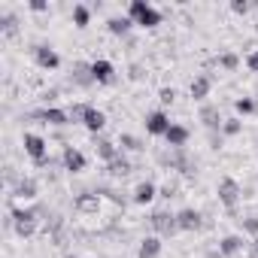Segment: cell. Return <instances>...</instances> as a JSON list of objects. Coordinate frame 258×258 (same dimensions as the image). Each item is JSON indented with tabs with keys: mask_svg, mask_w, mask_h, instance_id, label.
I'll return each mask as SVG.
<instances>
[{
	"mask_svg": "<svg viewBox=\"0 0 258 258\" xmlns=\"http://www.w3.org/2000/svg\"><path fill=\"white\" fill-rule=\"evenodd\" d=\"M127 19L140 28H158L161 25V13L155 7H149L146 0H131V7H127Z\"/></svg>",
	"mask_w": 258,
	"mask_h": 258,
	"instance_id": "obj_1",
	"label": "cell"
},
{
	"mask_svg": "<svg viewBox=\"0 0 258 258\" xmlns=\"http://www.w3.org/2000/svg\"><path fill=\"white\" fill-rule=\"evenodd\" d=\"M43 210H19V207H13V225H16V234L19 237H34L37 234V216H40Z\"/></svg>",
	"mask_w": 258,
	"mask_h": 258,
	"instance_id": "obj_2",
	"label": "cell"
},
{
	"mask_svg": "<svg viewBox=\"0 0 258 258\" xmlns=\"http://www.w3.org/2000/svg\"><path fill=\"white\" fill-rule=\"evenodd\" d=\"M158 164L167 167V170H182V173H191V161L185 155V149H167V152H158Z\"/></svg>",
	"mask_w": 258,
	"mask_h": 258,
	"instance_id": "obj_3",
	"label": "cell"
},
{
	"mask_svg": "<svg viewBox=\"0 0 258 258\" xmlns=\"http://www.w3.org/2000/svg\"><path fill=\"white\" fill-rule=\"evenodd\" d=\"M22 143H25V152L34 158V164H37V167H46V164H49V158H46L49 143H46L40 134H25V140H22Z\"/></svg>",
	"mask_w": 258,
	"mask_h": 258,
	"instance_id": "obj_4",
	"label": "cell"
},
{
	"mask_svg": "<svg viewBox=\"0 0 258 258\" xmlns=\"http://www.w3.org/2000/svg\"><path fill=\"white\" fill-rule=\"evenodd\" d=\"M149 225L161 234V237H173L176 231H179V225H176V216L170 213V210H155L152 213V219H149Z\"/></svg>",
	"mask_w": 258,
	"mask_h": 258,
	"instance_id": "obj_5",
	"label": "cell"
},
{
	"mask_svg": "<svg viewBox=\"0 0 258 258\" xmlns=\"http://www.w3.org/2000/svg\"><path fill=\"white\" fill-rule=\"evenodd\" d=\"M240 195H243V191H240V185H237L234 179H222V182H219V201H222L228 210H234V207H237Z\"/></svg>",
	"mask_w": 258,
	"mask_h": 258,
	"instance_id": "obj_6",
	"label": "cell"
},
{
	"mask_svg": "<svg viewBox=\"0 0 258 258\" xmlns=\"http://www.w3.org/2000/svg\"><path fill=\"white\" fill-rule=\"evenodd\" d=\"M73 207H76V213L97 216V210H100V195H97V191H82V195L73 201Z\"/></svg>",
	"mask_w": 258,
	"mask_h": 258,
	"instance_id": "obj_7",
	"label": "cell"
},
{
	"mask_svg": "<svg viewBox=\"0 0 258 258\" xmlns=\"http://www.w3.org/2000/svg\"><path fill=\"white\" fill-rule=\"evenodd\" d=\"M201 219H204V216H201L198 210H191V207H185V210L176 213V225H179V231H201V228H204Z\"/></svg>",
	"mask_w": 258,
	"mask_h": 258,
	"instance_id": "obj_8",
	"label": "cell"
},
{
	"mask_svg": "<svg viewBox=\"0 0 258 258\" xmlns=\"http://www.w3.org/2000/svg\"><path fill=\"white\" fill-rule=\"evenodd\" d=\"M146 131L149 134H155V137H164L167 131H170V118H167V112H149L146 115Z\"/></svg>",
	"mask_w": 258,
	"mask_h": 258,
	"instance_id": "obj_9",
	"label": "cell"
},
{
	"mask_svg": "<svg viewBox=\"0 0 258 258\" xmlns=\"http://www.w3.org/2000/svg\"><path fill=\"white\" fill-rule=\"evenodd\" d=\"M34 118H40L43 124H55V127H61V124H73V121H70V112H64V109H55V106L34 112Z\"/></svg>",
	"mask_w": 258,
	"mask_h": 258,
	"instance_id": "obj_10",
	"label": "cell"
},
{
	"mask_svg": "<svg viewBox=\"0 0 258 258\" xmlns=\"http://www.w3.org/2000/svg\"><path fill=\"white\" fill-rule=\"evenodd\" d=\"M61 161H64V170H70V173H82L85 170V155L79 149H73V146H64Z\"/></svg>",
	"mask_w": 258,
	"mask_h": 258,
	"instance_id": "obj_11",
	"label": "cell"
},
{
	"mask_svg": "<svg viewBox=\"0 0 258 258\" xmlns=\"http://www.w3.org/2000/svg\"><path fill=\"white\" fill-rule=\"evenodd\" d=\"M34 58H37V64H40L43 70H55V67L61 64L58 52H55V49H49V46H34Z\"/></svg>",
	"mask_w": 258,
	"mask_h": 258,
	"instance_id": "obj_12",
	"label": "cell"
},
{
	"mask_svg": "<svg viewBox=\"0 0 258 258\" xmlns=\"http://www.w3.org/2000/svg\"><path fill=\"white\" fill-rule=\"evenodd\" d=\"M243 249H246V240H243L240 234H228V237H222V240H219V252H222L225 258L240 255Z\"/></svg>",
	"mask_w": 258,
	"mask_h": 258,
	"instance_id": "obj_13",
	"label": "cell"
},
{
	"mask_svg": "<svg viewBox=\"0 0 258 258\" xmlns=\"http://www.w3.org/2000/svg\"><path fill=\"white\" fill-rule=\"evenodd\" d=\"M188 127H182V124H170V131L164 134V140H167V146H173V149H185V143H188Z\"/></svg>",
	"mask_w": 258,
	"mask_h": 258,
	"instance_id": "obj_14",
	"label": "cell"
},
{
	"mask_svg": "<svg viewBox=\"0 0 258 258\" xmlns=\"http://www.w3.org/2000/svg\"><path fill=\"white\" fill-rule=\"evenodd\" d=\"M91 76H94V82H100V85H109L112 79H115V70H112V64L109 61H94L91 64Z\"/></svg>",
	"mask_w": 258,
	"mask_h": 258,
	"instance_id": "obj_15",
	"label": "cell"
},
{
	"mask_svg": "<svg viewBox=\"0 0 258 258\" xmlns=\"http://www.w3.org/2000/svg\"><path fill=\"white\" fill-rule=\"evenodd\" d=\"M155 195H158V188H155V182H149V179H143L137 188H134V204H140V207H146V204H152L155 201Z\"/></svg>",
	"mask_w": 258,
	"mask_h": 258,
	"instance_id": "obj_16",
	"label": "cell"
},
{
	"mask_svg": "<svg viewBox=\"0 0 258 258\" xmlns=\"http://www.w3.org/2000/svg\"><path fill=\"white\" fill-rule=\"evenodd\" d=\"M201 121L210 127V131H219V127L225 124V118H222V112H219V106H201Z\"/></svg>",
	"mask_w": 258,
	"mask_h": 258,
	"instance_id": "obj_17",
	"label": "cell"
},
{
	"mask_svg": "<svg viewBox=\"0 0 258 258\" xmlns=\"http://www.w3.org/2000/svg\"><path fill=\"white\" fill-rule=\"evenodd\" d=\"M94 152H97V158H100V161H106V164L118 158V146H115L112 140H103V137H100V140H94Z\"/></svg>",
	"mask_w": 258,
	"mask_h": 258,
	"instance_id": "obj_18",
	"label": "cell"
},
{
	"mask_svg": "<svg viewBox=\"0 0 258 258\" xmlns=\"http://www.w3.org/2000/svg\"><path fill=\"white\" fill-rule=\"evenodd\" d=\"M210 88H213V79L204 73V76H195V79H191V88H188V91H191L195 100H204V97L210 94Z\"/></svg>",
	"mask_w": 258,
	"mask_h": 258,
	"instance_id": "obj_19",
	"label": "cell"
},
{
	"mask_svg": "<svg viewBox=\"0 0 258 258\" xmlns=\"http://www.w3.org/2000/svg\"><path fill=\"white\" fill-rule=\"evenodd\" d=\"M37 191H40V188H37V179H31V176H25V179L13 188V195H16V198H22V201H34V198H37Z\"/></svg>",
	"mask_w": 258,
	"mask_h": 258,
	"instance_id": "obj_20",
	"label": "cell"
},
{
	"mask_svg": "<svg viewBox=\"0 0 258 258\" xmlns=\"http://www.w3.org/2000/svg\"><path fill=\"white\" fill-rule=\"evenodd\" d=\"M161 237H146L143 243H140V252H137V258H158L161 255Z\"/></svg>",
	"mask_w": 258,
	"mask_h": 258,
	"instance_id": "obj_21",
	"label": "cell"
},
{
	"mask_svg": "<svg viewBox=\"0 0 258 258\" xmlns=\"http://www.w3.org/2000/svg\"><path fill=\"white\" fill-rule=\"evenodd\" d=\"M106 173H109L112 179H121V176L131 173V161H127L124 155H118L115 161H109V164H106Z\"/></svg>",
	"mask_w": 258,
	"mask_h": 258,
	"instance_id": "obj_22",
	"label": "cell"
},
{
	"mask_svg": "<svg viewBox=\"0 0 258 258\" xmlns=\"http://www.w3.org/2000/svg\"><path fill=\"white\" fill-rule=\"evenodd\" d=\"M85 127H88V131L91 134H97V131H103V127H106V115L100 112V109H88V115H85Z\"/></svg>",
	"mask_w": 258,
	"mask_h": 258,
	"instance_id": "obj_23",
	"label": "cell"
},
{
	"mask_svg": "<svg viewBox=\"0 0 258 258\" xmlns=\"http://www.w3.org/2000/svg\"><path fill=\"white\" fill-rule=\"evenodd\" d=\"M131 25H134V22L127 19V16H121V19L115 16V19H109V22H106V31H109V34H115V37H124L127 31H131Z\"/></svg>",
	"mask_w": 258,
	"mask_h": 258,
	"instance_id": "obj_24",
	"label": "cell"
},
{
	"mask_svg": "<svg viewBox=\"0 0 258 258\" xmlns=\"http://www.w3.org/2000/svg\"><path fill=\"white\" fill-rule=\"evenodd\" d=\"M73 82H76V85H91V82H94L91 64H76V67H73Z\"/></svg>",
	"mask_w": 258,
	"mask_h": 258,
	"instance_id": "obj_25",
	"label": "cell"
},
{
	"mask_svg": "<svg viewBox=\"0 0 258 258\" xmlns=\"http://www.w3.org/2000/svg\"><path fill=\"white\" fill-rule=\"evenodd\" d=\"M118 146H121V149H131V152L146 149V146H143V140H140V137H134V134H118Z\"/></svg>",
	"mask_w": 258,
	"mask_h": 258,
	"instance_id": "obj_26",
	"label": "cell"
},
{
	"mask_svg": "<svg viewBox=\"0 0 258 258\" xmlns=\"http://www.w3.org/2000/svg\"><path fill=\"white\" fill-rule=\"evenodd\" d=\"M73 22H76V28H85V25L91 22V13H88V7L76 4V7H73Z\"/></svg>",
	"mask_w": 258,
	"mask_h": 258,
	"instance_id": "obj_27",
	"label": "cell"
},
{
	"mask_svg": "<svg viewBox=\"0 0 258 258\" xmlns=\"http://www.w3.org/2000/svg\"><path fill=\"white\" fill-rule=\"evenodd\" d=\"M88 109H91V103H73V106L67 109V112H70V121H82V124H85Z\"/></svg>",
	"mask_w": 258,
	"mask_h": 258,
	"instance_id": "obj_28",
	"label": "cell"
},
{
	"mask_svg": "<svg viewBox=\"0 0 258 258\" xmlns=\"http://www.w3.org/2000/svg\"><path fill=\"white\" fill-rule=\"evenodd\" d=\"M0 31H4V34H7V37H13V34H16V31H19V19H16V16H13V13H7V16H4V19H0Z\"/></svg>",
	"mask_w": 258,
	"mask_h": 258,
	"instance_id": "obj_29",
	"label": "cell"
},
{
	"mask_svg": "<svg viewBox=\"0 0 258 258\" xmlns=\"http://www.w3.org/2000/svg\"><path fill=\"white\" fill-rule=\"evenodd\" d=\"M234 106H237V112H240V115H249V112H255V100H252V97H240Z\"/></svg>",
	"mask_w": 258,
	"mask_h": 258,
	"instance_id": "obj_30",
	"label": "cell"
},
{
	"mask_svg": "<svg viewBox=\"0 0 258 258\" xmlns=\"http://www.w3.org/2000/svg\"><path fill=\"white\" fill-rule=\"evenodd\" d=\"M240 118H225V124H222V131L228 134V137H234V134H240Z\"/></svg>",
	"mask_w": 258,
	"mask_h": 258,
	"instance_id": "obj_31",
	"label": "cell"
},
{
	"mask_svg": "<svg viewBox=\"0 0 258 258\" xmlns=\"http://www.w3.org/2000/svg\"><path fill=\"white\" fill-rule=\"evenodd\" d=\"M219 64H222L225 70H237V67H240V58H237V55H231V52H225V55L219 58Z\"/></svg>",
	"mask_w": 258,
	"mask_h": 258,
	"instance_id": "obj_32",
	"label": "cell"
},
{
	"mask_svg": "<svg viewBox=\"0 0 258 258\" xmlns=\"http://www.w3.org/2000/svg\"><path fill=\"white\" fill-rule=\"evenodd\" d=\"M158 195H161L164 201H170V198H176V195H179V185H176V182H164V185L158 188Z\"/></svg>",
	"mask_w": 258,
	"mask_h": 258,
	"instance_id": "obj_33",
	"label": "cell"
},
{
	"mask_svg": "<svg viewBox=\"0 0 258 258\" xmlns=\"http://www.w3.org/2000/svg\"><path fill=\"white\" fill-rule=\"evenodd\" d=\"M158 100H161L164 106H170V103L176 100V88H161V91H158Z\"/></svg>",
	"mask_w": 258,
	"mask_h": 258,
	"instance_id": "obj_34",
	"label": "cell"
},
{
	"mask_svg": "<svg viewBox=\"0 0 258 258\" xmlns=\"http://www.w3.org/2000/svg\"><path fill=\"white\" fill-rule=\"evenodd\" d=\"M249 10H252L249 0H234V4H231V13H237V16H246Z\"/></svg>",
	"mask_w": 258,
	"mask_h": 258,
	"instance_id": "obj_35",
	"label": "cell"
},
{
	"mask_svg": "<svg viewBox=\"0 0 258 258\" xmlns=\"http://www.w3.org/2000/svg\"><path fill=\"white\" fill-rule=\"evenodd\" d=\"M243 228H246V234L258 237V216H249V219H243Z\"/></svg>",
	"mask_w": 258,
	"mask_h": 258,
	"instance_id": "obj_36",
	"label": "cell"
},
{
	"mask_svg": "<svg viewBox=\"0 0 258 258\" xmlns=\"http://www.w3.org/2000/svg\"><path fill=\"white\" fill-rule=\"evenodd\" d=\"M246 67H249L252 73H258V52H249V58H246Z\"/></svg>",
	"mask_w": 258,
	"mask_h": 258,
	"instance_id": "obj_37",
	"label": "cell"
},
{
	"mask_svg": "<svg viewBox=\"0 0 258 258\" xmlns=\"http://www.w3.org/2000/svg\"><path fill=\"white\" fill-rule=\"evenodd\" d=\"M31 10H34V13H46L49 4H46V0H31Z\"/></svg>",
	"mask_w": 258,
	"mask_h": 258,
	"instance_id": "obj_38",
	"label": "cell"
},
{
	"mask_svg": "<svg viewBox=\"0 0 258 258\" xmlns=\"http://www.w3.org/2000/svg\"><path fill=\"white\" fill-rule=\"evenodd\" d=\"M249 255H252V258H258V240H252V243H249Z\"/></svg>",
	"mask_w": 258,
	"mask_h": 258,
	"instance_id": "obj_39",
	"label": "cell"
},
{
	"mask_svg": "<svg viewBox=\"0 0 258 258\" xmlns=\"http://www.w3.org/2000/svg\"><path fill=\"white\" fill-rule=\"evenodd\" d=\"M207 258H225V255H222L219 249H213V252H207Z\"/></svg>",
	"mask_w": 258,
	"mask_h": 258,
	"instance_id": "obj_40",
	"label": "cell"
},
{
	"mask_svg": "<svg viewBox=\"0 0 258 258\" xmlns=\"http://www.w3.org/2000/svg\"><path fill=\"white\" fill-rule=\"evenodd\" d=\"M67 258H73V255H67Z\"/></svg>",
	"mask_w": 258,
	"mask_h": 258,
	"instance_id": "obj_41",
	"label": "cell"
}]
</instances>
